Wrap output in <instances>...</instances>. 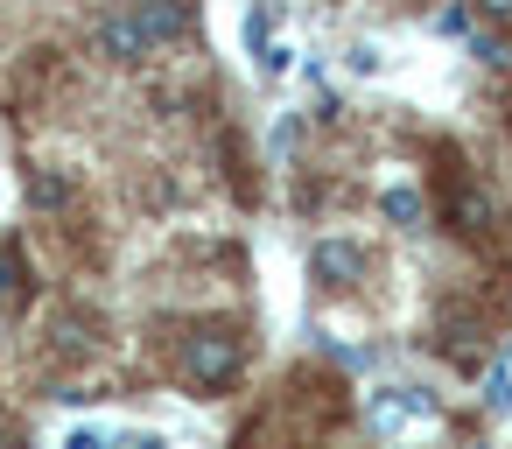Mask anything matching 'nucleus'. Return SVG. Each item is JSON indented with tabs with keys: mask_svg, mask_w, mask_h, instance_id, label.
<instances>
[{
	"mask_svg": "<svg viewBox=\"0 0 512 449\" xmlns=\"http://www.w3.org/2000/svg\"><path fill=\"white\" fill-rule=\"evenodd\" d=\"M358 274H365V253H358V246H337V239L316 246V281H323V288H351Z\"/></svg>",
	"mask_w": 512,
	"mask_h": 449,
	"instance_id": "nucleus-5",
	"label": "nucleus"
},
{
	"mask_svg": "<svg viewBox=\"0 0 512 449\" xmlns=\"http://www.w3.org/2000/svg\"><path fill=\"white\" fill-rule=\"evenodd\" d=\"M239 365H246V344H239V330L232 323H197L183 344H176V372H183V386L190 393H225L232 379H239Z\"/></svg>",
	"mask_w": 512,
	"mask_h": 449,
	"instance_id": "nucleus-1",
	"label": "nucleus"
},
{
	"mask_svg": "<svg viewBox=\"0 0 512 449\" xmlns=\"http://www.w3.org/2000/svg\"><path fill=\"white\" fill-rule=\"evenodd\" d=\"M379 204H386V218H393L400 232H421V218H428V204H421V190H386Z\"/></svg>",
	"mask_w": 512,
	"mask_h": 449,
	"instance_id": "nucleus-7",
	"label": "nucleus"
},
{
	"mask_svg": "<svg viewBox=\"0 0 512 449\" xmlns=\"http://www.w3.org/2000/svg\"><path fill=\"white\" fill-rule=\"evenodd\" d=\"M29 302V267L15 253H0V309H22Z\"/></svg>",
	"mask_w": 512,
	"mask_h": 449,
	"instance_id": "nucleus-8",
	"label": "nucleus"
},
{
	"mask_svg": "<svg viewBox=\"0 0 512 449\" xmlns=\"http://www.w3.org/2000/svg\"><path fill=\"white\" fill-rule=\"evenodd\" d=\"M435 414V400L421 393V386H386L379 400H372V421H379V435H393V428H407V421H428Z\"/></svg>",
	"mask_w": 512,
	"mask_h": 449,
	"instance_id": "nucleus-4",
	"label": "nucleus"
},
{
	"mask_svg": "<svg viewBox=\"0 0 512 449\" xmlns=\"http://www.w3.org/2000/svg\"><path fill=\"white\" fill-rule=\"evenodd\" d=\"M99 43H106V57H120V64H141V57H155V36H148V22H141V8H120V15H106Z\"/></svg>",
	"mask_w": 512,
	"mask_h": 449,
	"instance_id": "nucleus-3",
	"label": "nucleus"
},
{
	"mask_svg": "<svg viewBox=\"0 0 512 449\" xmlns=\"http://www.w3.org/2000/svg\"><path fill=\"white\" fill-rule=\"evenodd\" d=\"M442 218H449V232H463V239H491V225H498V204L484 197V183L463 169V162H449L442 169Z\"/></svg>",
	"mask_w": 512,
	"mask_h": 449,
	"instance_id": "nucleus-2",
	"label": "nucleus"
},
{
	"mask_svg": "<svg viewBox=\"0 0 512 449\" xmlns=\"http://www.w3.org/2000/svg\"><path fill=\"white\" fill-rule=\"evenodd\" d=\"M127 449H162V435H127Z\"/></svg>",
	"mask_w": 512,
	"mask_h": 449,
	"instance_id": "nucleus-10",
	"label": "nucleus"
},
{
	"mask_svg": "<svg viewBox=\"0 0 512 449\" xmlns=\"http://www.w3.org/2000/svg\"><path fill=\"white\" fill-rule=\"evenodd\" d=\"M477 8H484L491 22H512V0H477Z\"/></svg>",
	"mask_w": 512,
	"mask_h": 449,
	"instance_id": "nucleus-9",
	"label": "nucleus"
},
{
	"mask_svg": "<svg viewBox=\"0 0 512 449\" xmlns=\"http://www.w3.org/2000/svg\"><path fill=\"white\" fill-rule=\"evenodd\" d=\"M134 8H141V22H148L155 50H162V43H176V36L190 29V8H183V0H134Z\"/></svg>",
	"mask_w": 512,
	"mask_h": 449,
	"instance_id": "nucleus-6",
	"label": "nucleus"
}]
</instances>
